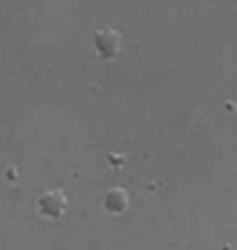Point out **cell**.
Masks as SVG:
<instances>
[]
</instances>
